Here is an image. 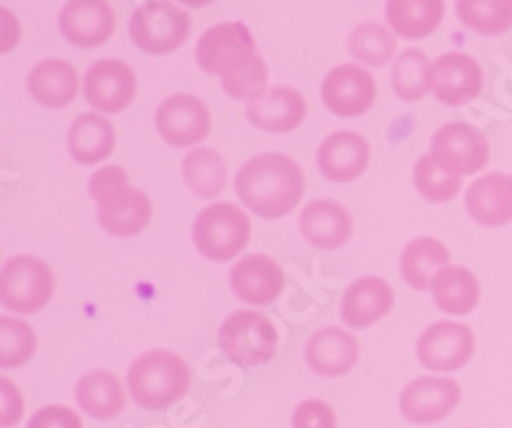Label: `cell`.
Masks as SVG:
<instances>
[{
	"instance_id": "cell-1",
	"label": "cell",
	"mask_w": 512,
	"mask_h": 428,
	"mask_svg": "<svg viewBox=\"0 0 512 428\" xmlns=\"http://www.w3.org/2000/svg\"><path fill=\"white\" fill-rule=\"evenodd\" d=\"M198 65L208 75H218L231 98L244 100L264 90L267 65L256 54L251 31L244 24H218L205 31L198 42Z\"/></svg>"
},
{
	"instance_id": "cell-2",
	"label": "cell",
	"mask_w": 512,
	"mask_h": 428,
	"mask_svg": "<svg viewBox=\"0 0 512 428\" xmlns=\"http://www.w3.org/2000/svg\"><path fill=\"white\" fill-rule=\"evenodd\" d=\"M236 195L259 218H282L297 208L305 193V175L287 154L251 157L236 172Z\"/></svg>"
},
{
	"instance_id": "cell-3",
	"label": "cell",
	"mask_w": 512,
	"mask_h": 428,
	"mask_svg": "<svg viewBox=\"0 0 512 428\" xmlns=\"http://www.w3.org/2000/svg\"><path fill=\"white\" fill-rule=\"evenodd\" d=\"M88 193L98 203L100 226L111 236L128 239L141 234L152 221V200L144 190L131 188L123 167H100L88 180Z\"/></svg>"
},
{
	"instance_id": "cell-4",
	"label": "cell",
	"mask_w": 512,
	"mask_h": 428,
	"mask_svg": "<svg viewBox=\"0 0 512 428\" xmlns=\"http://www.w3.org/2000/svg\"><path fill=\"white\" fill-rule=\"evenodd\" d=\"M128 393L144 411H164L180 403L192 385L190 364L175 352L152 349L128 367Z\"/></svg>"
},
{
	"instance_id": "cell-5",
	"label": "cell",
	"mask_w": 512,
	"mask_h": 428,
	"mask_svg": "<svg viewBox=\"0 0 512 428\" xmlns=\"http://www.w3.org/2000/svg\"><path fill=\"white\" fill-rule=\"evenodd\" d=\"M221 352L244 370H259L272 362L280 349V334L272 318L259 311H236L218 329Z\"/></svg>"
},
{
	"instance_id": "cell-6",
	"label": "cell",
	"mask_w": 512,
	"mask_h": 428,
	"mask_svg": "<svg viewBox=\"0 0 512 428\" xmlns=\"http://www.w3.org/2000/svg\"><path fill=\"white\" fill-rule=\"evenodd\" d=\"M251 239V221L236 203H210L192 223L195 249L210 262H231Z\"/></svg>"
},
{
	"instance_id": "cell-7",
	"label": "cell",
	"mask_w": 512,
	"mask_h": 428,
	"mask_svg": "<svg viewBox=\"0 0 512 428\" xmlns=\"http://www.w3.org/2000/svg\"><path fill=\"white\" fill-rule=\"evenodd\" d=\"M54 295V272L44 259L21 254L11 257L0 272V300L13 313H39Z\"/></svg>"
},
{
	"instance_id": "cell-8",
	"label": "cell",
	"mask_w": 512,
	"mask_h": 428,
	"mask_svg": "<svg viewBox=\"0 0 512 428\" xmlns=\"http://www.w3.org/2000/svg\"><path fill=\"white\" fill-rule=\"evenodd\" d=\"M128 34L146 54H169L190 36V16L169 0H146L131 16Z\"/></svg>"
},
{
	"instance_id": "cell-9",
	"label": "cell",
	"mask_w": 512,
	"mask_h": 428,
	"mask_svg": "<svg viewBox=\"0 0 512 428\" xmlns=\"http://www.w3.org/2000/svg\"><path fill=\"white\" fill-rule=\"evenodd\" d=\"M431 157L456 177L477 175L489 162V141L477 126L451 121L433 134Z\"/></svg>"
},
{
	"instance_id": "cell-10",
	"label": "cell",
	"mask_w": 512,
	"mask_h": 428,
	"mask_svg": "<svg viewBox=\"0 0 512 428\" xmlns=\"http://www.w3.org/2000/svg\"><path fill=\"white\" fill-rule=\"evenodd\" d=\"M477 339L469 326L459 321L431 323L415 344L418 362L431 372H456L469 364Z\"/></svg>"
},
{
	"instance_id": "cell-11",
	"label": "cell",
	"mask_w": 512,
	"mask_h": 428,
	"mask_svg": "<svg viewBox=\"0 0 512 428\" xmlns=\"http://www.w3.org/2000/svg\"><path fill=\"white\" fill-rule=\"evenodd\" d=\"M461 403V387L451 377H418L400 393V413L405 421L433 426L456 411Z\"/></svg>"
},
{
	"instance_id": "cell-12",
	"label": "cell",
	"mask_w": 512,
	"mask_h": 428,
	"mask_svg": "<svg viewBox=\"0 0 512 428\" xmlns=\"http://www.w3.org/2000/svg\"><path fill=\"white\" fill-rule=\"evenodd\" d=\"M320 98L338 118H359L374 106L377 83L361 65H338L323 80Z\"/></svg>"
},
{
	"instance_id": "cell-13",
	"label": "cell",
	"mask_w": 512,
	"mask_h": 428,
	"mask_svg": "<svg viewBox=\"0 0 512 428\" xmlns=\"http://www.w3.org/2000/svg\"><path fill=\"white\" fill-rule=\"evenodd\" d=\"M157 131L169 147H195L210 134V111L195 95H172L157 108Z\"/></svg>"
},
{
	"instance_id": "cell-14",
	"label": "cell",
	"mask_w": 512,
	"mask_h": 428,
	"mask_svg": "<svg viewBox=\"0 0 512 428\" xmlns=\"http://www.w3.org/2000/svg\"><path fill=\"white\" fill-rule=\"evenodd\" d=\"M116 13L108 0H67L59 13V31L70 44L93 49L111 39Z\"/></svg>"
},
{
	"instance_id": "cell-15",
	"label": "cell",
	"mask_w": 512,
	"mask_h": 428,
	"mask_svg": "<svg viewBox=\"0 0 512 428\" xmlns=\"http://www.w3.org/2000/svg\"><path fill=\"white\" fill-rule=\"evenodd\" d=\"M136 95L134 70L121 59H100L85 75V100L100 113H121Z\"/></svg>"
},
{
	"instance_id": "cell-16",
	"label": "cell",
	"mask_w": 512,
	"mask_h": 428,
	"mask_svg": "<svg viewBox=\"0 0 512 428\" xmlns=\"http://www.w3.org/2000/svg\"><path fill=\"white\" fill-rule=\"evenodd\" d=\"M484 88L482 65L472 54L446 52L433 62V93L443 106H464Z\"/></svg>"
},
{
	"instance_id": "cell-17",
	"label": "cell",
	"mask_w": 512,
	"mask_h": 428,
	"mask_svg": "<svg viewBox=\"0 0 512 428\" xmlns=\"http://www.w3.org/2000/svg\"><path fill=\"white\" fill-rule=\"evenodd\" d=\"M246 116L256 129L290 134L305 121L308 106L295 88H264L246 100Z\"/></svg>"
},
{
	"instance_id": "cell-18",
	"label": "cell",
	"mask_w": 512,
	"mask_h": 428,
	"mask_svg": "<svg viewBox=\"0 0 512 428\" xmlns=\"http://www.w3.org/2000/svg\"><path fill=\"white\" fill-rule=\"evenodd\" d=\"M231 290L246 305H269L285 290V272L267 254H249L231 267Z\"/></svg>"
},
{
	"instance_id": "cell-19",
	"label": "cell",
	"mask_w": 512,
	"mask_h": 428,
	"mask_svg": "<svg viewBox=\"0 0 512 428\" xmlns=\"http://www.w3.org/2000/svg\"><path fill=\"white\" fill-rule=\"evenodd\" d=\"M369 141L356 131H336L318 149V170L328 182H354L369 165Z\"/></svg>"
},
{
	"instance_id": "cell-20",
	"label": "cell",
	"mask_w": 512,
	"mask_h": 428,
	"mask_svg": "<svg viewBox=\"0 0 512 428\" xmlns=\"http://www.w3.org/2000/svg\"><path fill=\"white\" fill-rule=\"evenodd\" d=\"M305 362L320 377L349 375L359 362V341L349 329L326 326L305 344Z\"/></svg>"
},
{
	"instance_id": "cell-21",
	"label": "cell",
	"mask_w": 512,
	"mask_h": 428,
	"mask_svg": "<svg viewBox=\"0 0 512 428\" xmlns=\"http://www.w3.org/2000/svg\"><path fill=\"white\" fill-rule=\"evenodd\" d=\"M300 234L310 247L320 249V252H333L351 239L354 221L341 203L331 198H320L308 203L300 213Z\"/></svg>"
},
{
	"instance_id": "cell-22",
	"label": "cell",
	"mask_w": 512,
	"mask_h": 428,
	"mask_svg": "<svg viewBox=\"0 0 512 428\" xmlns=\"http://www.w3.org/2000/svg\"><path fill=\"white\" fill-rule=\"evenodd\" d=\"M395 305V290L382 277H359L341 298V321L349 329H369Z\"/></svg>"
},
{
	"instance_id": "cell-23",
	"label": "cell",
	"mask_w": 512,
	"mask_h": 428,
	"mask_svg": "<svg viewBox=\"0 0 512 428\" xmlns=\"http://www.w3.org/2000/svg\"><path fill=\"white\" fill-rule=\"evenodd\" d=\"M466 213L487 229L512 221V177L489 172L469 185L464 195Z\"/></svg>"
},
{
	"instance_id": "cell-24",
	"label": "cell",
	"mask_w": 512,
	"mask_h": 428,
	"mask_svg": "<svg viewBox=\"0 0 512 428\" xmlns=\"http://www.w3.org/2000/svg\"><path fill=\"white\" fill-rule=\"evenodd\" d=\"M77 405L95 421H111L126 408V387L111 370H90L75 387Z\"/></svg>"
},
{
	"instance_id": "cell-25",
	"label": "cell",
	"mask_w": 512,
	"mask_h": 428,
	"mask_svg": "<svg viewBox=\"0 0 512 428\" xmlns=\"http://www.w3.org/2000/svg\"><path fill=\"white\" fill-rule=\"evenodd\" d=\"M80 75L64 59H44L31 70L29 93L44 108H67L75 103Z\"/></svg>"
},
{
	"instance_id": "cell-26",
	"label": "cell",
	"mask_w": 512,
	"mask_h": 428,
	"mask_svg": "<svg viewBox=\"0 0 512 428\" xmlns=\"http://www.w3.org/2000/svg\"><path fill=\"white\" fill-rule=\"evenodd\" d=\"M67 141H70V154L77 165H98L116 149V129L100 113H82L72 121Z\"/></svg>"
},
{
	"instance_id": "cell-27",
	"label": "cell",
	"mask_w": 512,
	"mask_h": 428,
	"mask_svg": "<svg viewBox=\"0 0 512 428\" xmlns=\"http://www.w3.org/2000/svg\"><path fill=\"white\" fill-rule=\"evenodd\" d=\"M387 24L400 39H425L441 26L446 3L443 0H387Z\"/></svg>"
},
{
	"instance_id": "cell-28",
	"label": "cell",
	"mask_w": 512,
	"mask_h": 428,
	"mask_svg": "<svg viewBox=\"0 0 512 428\" xmlns=\"http://www.w3.org/2000/svg\"><path fill=\"white\" fill-rule=\"evenodd\" d=\"M448 249L433 236L413 239L400 254L402 280L413 290H431L433 280L448 267Z\"/></svg>"
},
{
	"instance_id": "cell-29",
	"label": "cell",
	"mask_w": 512,
	"mask_h": 428,
	"mask_svg": "<svg viewBox=\"0 0 512 428\" xmlns=\"http://www.w3.org/2000/svg\"><path fill=\"white\" fill-rule=\"evenodd\" d=\"M433 303L448 316H466L472 313L482 298V285L477 275L466 267H446L433 280Z\"/></svg>"
},
{
	"instance_id": "cell-30",
	"label": "cell",
	"mask_w": 512,
	"mask_h": 428,
	"mask_svg": "<svg viewBox=\"0 0 512 428\" xmlns=\"http://www.w3.org/2000/svg\"><path fill=\"white\" fill-rule=\"evenodd\" d=\"M182 177H185L187 188L205 200H216L226 190L228 172L226 162L216 149H192L182 159Z\"/></svg>"
},
{
	"instance_id": "cell-31",
	"label": "cell",
	"mask_w": 512,
	"mask_h": 428,
	"mask_svg": "<svg viewBox=\"0 0 512 428\" xmlns=\"http://www.w3.org/2000/svg\"><path fill=\"white\" fill-rule=\"evenodd\" d=\"M392 88L400 95V100H408V103H415L433 88V65L423 49H405L395 59Z\"/></svg>"
},
{
	"instance_id": "cell-32",
	"label": "cell",
	"mask_w": 512,
	"mask_h": 428,
	"mask_svg": "<svg viewBox=\"0 0 512 428\" xmlns=\"http://www.w3.org/2000/svg\"><path fill=\"white\" fill-rule=\"evenodd\" d=\"M456 16L466 29L500 36L512 29V0H456Z\"/></svg>"
},
{
	"instance_id": "cell-33",
	"label": "cell",
	"mask_w": 512,
	"mask_h": 428,
	"mask_svg": "<svg viewBox=\"0 0 512 428\" xmlns=\"http://www.w3.org/2000/svg\"><path fill=\"white\" fill-rule=\"evenodd\" d=\"M349 47L351 57L359 59V65L369 67L387 65L397 54L395 36L384 29L382 24H374V21H364V24H359L351 31Z\"/></svg>"
},
{
	"instance_id": "cell-34",
	"label": "cell",
	"mask_w": 512,
	"mask_h": 428,
	"mask_svg": "<svg viewBox=\"0 0 512 428\" xmlns=\"http://www.w3.org/2000/svg\"><path fill=\"white\" fill-rule=\"evenodd\" d=\"M36 354V334L21 318H0V367L18 370Z\"/></svg>"
},
{
	"instance_id": "cell-35",
	"label": "cell",
	"mask_w": 512,
	"mask_h": 428,
	"mask_svg": "<svg viewBox=\"0 0 512 428\" xmlns=\"http://www.w3.org/2000/svg\"><path fill=\"white\" fill-rule=\"evenodd\" d=\"M413 182L420 198H425L428 203H448L461 193V177L443 170L431 154H423L415 162Z\"/></svg>"
},
{
	"instance_id": "cell-36",
	"label": "cell",
	"mask_w": 512,
	"mask_h": 428,
	"mask_svg": "<svg viewBox=\"0 0 512 428\" xmlns=\"http://www.w3.org/2000/svg\"><path fill=\"white\" fill-rule=\"evenodd\" d=\"M292 428H338L336 411L326 400H303L292 413Z\"/></svg>"
},
{
	"instance_id": "cell-37",
	"label": "cell",
	"mask_w": 512,
	"mask_h": 428,
	"mask_svg": "<svg viewBox=\"0 0 512 428\" xmlns=\"http://www.w3.org/2000/svg\"><path fill=\"white\" fill-rule=\"evenodd\" d=\"M29 428H85L80 413L67 405H44L31 416Z\"/></svg>"
},
{
	"instance_id": "cell-38",
	"label": "cell",
	"mask_w": 512,
	"mask_h": 428,
	"mask_svg": "<svg viewBox=\"0 0 512 428\" xmlns=\"http://www.w3.org/2000/svg\"><path fill=\"white\" fill-rule=\"evenodd\" d=\"M24 418V398L8 377H0V426L13 428Z\"/></svg>"
},
{
	"instance_id": "cell-39",
	"label": "cell",
	"mask_w": 512,
	"mask_h": 428,
	"mask_svg": "<svg viewBox=\"0 0 512 428\" xmlns=\"http://www.w3.org/2000/svg\"><path fill=\"white\" fill-rule=\"evenodd\" d=\"M177 3H185V6H192V8H203L208 6V3H213V0H177Z\"/></svg>"
}]
</instances>
